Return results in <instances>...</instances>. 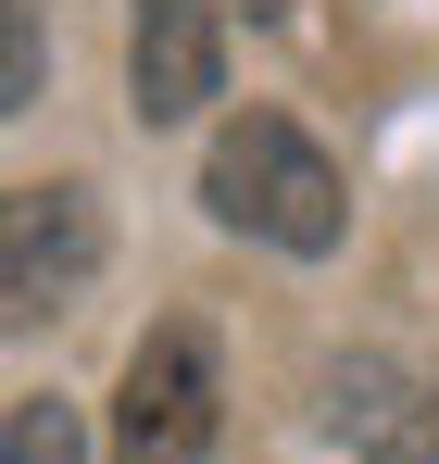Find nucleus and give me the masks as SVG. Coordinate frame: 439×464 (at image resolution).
I'll list each match as a JSON object with an SVG mask.
<instances>
[{"label": "nucleus", "mask_w": 439, "mask_h": 464, "mask_svg": "<svg viewBox=\"0 0 439 464\" xmlns=\"http://www.w3.org/2000/svg\"><path fill=\"white\" fill-rule=\"evenodd\" d=\"M201 201H214V227L264 238V251H339L352 227V188H339V163L301 139L289 113H226L214 126V163H201Z\"/></svg>", "instance_id": "nucleus-1"}, {"label": "nucleus", "mask_w": 439, "mask_h": 464, "mask_svg": "<svg viewBox=\"0 0 439 464\" xmlns=\"http://www.w3.org/2000/svg\"><path fill=\"white\" fill-rule=\"evenodd\" d=\"M88 276H101V201L75 176L0 188V339H25L38 314H63Z\"/></svg>", "instance_id": "nucleus-2"}, {"label": "nucleus", "mask_w": 439, "mask_h": 464, "mask_svg": "<svg viewBox=\"0 0 439 464\" xmlns=\"http://www.w3.org/2000/svg\"><path fill=\"white\" fill-rule=\"evenodd\" d=\"M214 414H226L214 339H201V326H151L139 352H126V401H113V464H201V452H214Z\"/></svg>", "instance_id": "nucleus-3"}, {"label": "nucleus", "mask_w": 439, "mask_h": 464, "mask_svg": "<svg viewBox=\"0 0 439 464\" xmlns=\"http://www.w3.org/2000/svg\"><path fill=\"white\" fill-rule=\"evenodd\" d=\"M214 88H226L214 0H139V25H126V101H139V126H189Z\"/></svg>", "instance_id": "nucleus-4"}, {"label": "nucleus", "mask_w": 439, "mask_h": 464, "mask_svg": "<svg viewBox=\"0 0 439 464\" xmlns=\"http://www.w3.org/2000/svg\"><path fill=\"white\" fill-rule=\"evenodd\" d=\"M365 464H439V389H402L365 414Z\"/></svg>", "instance_id": "nucleus-5"}, {"label": "nucleus", "mask_w": 439, "mask_h": 464, "mask_svg": "<svg viewBox=\"0 0 439 464\" xmlns=\"http://www.w3.org/2000/svg\"><path fill=\"white\" fill-rule=\"evenodd\" d=\"M0 464H88V427H75V401H13V427H0Z\"/></svg>", "instance_id": "nucleus-6"}, {"label": "nucleus", "mask_w": 439, "mask_h": 464, "mask_svg": "<svg viewBox=\"0 0 439 464\" xmlns=\"http://www.w3.org/2000/svg\"><path fill=\"white\" fill-rule=\"evenodd\" d=\"M38 63H51L38 0H0V113H25V101H38Z\"/></svg>", "instance_id": "nucleus-7"}]
</instances>
